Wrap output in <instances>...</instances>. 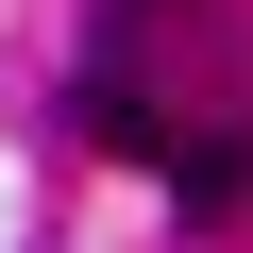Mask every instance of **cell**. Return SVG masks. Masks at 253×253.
<instances>
[{
  "label": "cell",
  "mask_w": 253,
  "mask_h": 253,
  "mask_svg": "<svg viewBox=\"0 0 253 253\" xmlns=\"http://www.w3.org/2000/svg\"><path fill=\"white\" fill-rule=\"evenodd\" d=\"M152 169H169V186H186V219H219V203H236V186H253V152H236V135H169V152H152Z\"/></svg>",
  "instance_id": "cell-1"
},
{
  "label": "cell",
  "mask_w": 253,
  "mask_h": 253,
  "mask_svg": "<svg viewBox=\"0 0 253 253\" xmlns=\"http://www.w3.org/2000/svg\"><path fill=\"white\" fill-rule=\"evenodd\" d=\"M84 118H101V135H118V152H169V118H152V101H135V84H118V68H101V84H84Z\"/></svg>",
  "instance_id": "cell-2"
}]
</instances>
